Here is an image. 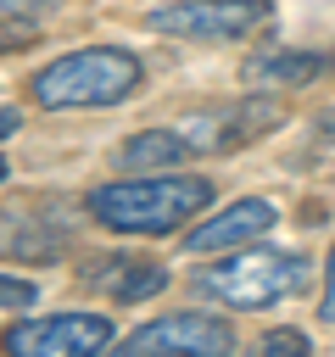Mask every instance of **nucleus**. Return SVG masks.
Segmentation results:
<instances>
[{
	"instance_id": "f257e3e1",
	"label": "nucleus",
	"mask_w": 335,
	"mask_h": 357,
	"mask_svg": "<svg viewBox=\"0 0 335 357\" xmlns=\"http://www.w3.org/2000/svg\"><path fill=\"white\" fill-rule=\"evenodd\" d=\"M212 178L201 173H156V178H117L89 190V218L117 234H173L184 218L207 212Z\"/></svg>"
},
{
	"instance_id": "f03ea898",
	"label": "nucleus",
	"mask_w": 335,
	"mask_h": 357,
	"mask_svg": "<svg viewBox=\"0 0 335 357\" xmlns=\"http://www.w3.org/2000/svg\"><path fill=\"white\" fill-rule=\"evenodd\" d=\"M140 84V56L123 50V45H89V50H73L50 67L34 73V100L50 106V112H78V106H117L128 100Z\"/></svg>"
},
{
	"instance_id": "7ed1b4c3",
	"label": "nucleus",
	"mask_w": 335,
	"mask_h": 357,
	"mask_svg": "<svg viewBox=\"0 0 335 357\" xmlns=\"http://www.w3.org/2000/svg\"><path fill=\"white\" fill-rule=\"evenodd\" d=\"M195 284H201V296L251 312V307H274V301L296 296L307 284V262L290 251H234L229 262L201 268Z\"/></svg>"
},
{
	"instance_id": "20e7f679",
	"label": "nucleus",
	"mask_w": 335,
	"mask_h": 357,
	"mask_svg": "<svg viewBox=\"0 0 335 357\" xmlns=\"http://www.w3.org/2000/svg\"><path fill=\"white\" fill-rule=\"evenodd\" d=\"M268 0H173V6H156L145 22L156 33H173V39H207V45H223V39H240L262 22Z\"/></svg>"
},
{
	"instance_id": "39448f33",
	"label": "nucleus",
	"mask_w": 335,
	"mask_h": 357,
	"mask_svg": "<svg viewBox=\"0 0 335 357\" xmlns=\"http://www.w3.org/2000/svg\"><path fill=\"white\" fill-rule=\"evenodd\" d=\"M112 346V318L100 312H56V318H28L17 329H6V351H28V357H89Z\"/></svg>"
},
{
	"instance_id": "423d86ee",
	"label": "nucleus",
	"mask_w": 335,
	"mask_h": 357,
	"mask_svg": "<svg viewBox=\"0 0 335 357\" xmlns=\"http://www.w3.org/2000/svg\"><path fill=\"white\" fill-rule=\"evenodd\" d=\"M151 351H234V329L212 312H168V318H151L140 324L128 340H123V357H151Z\"/></svg>"
},
{
	"instance_id": "0eeeda50",
	"label": "nucleus",
	"mask_w": 335,
	"mask_h": 357,
	"mask_svg": "<svg viewBox=\"0 0 335 357\" xmlns=\"http://www.w3.org/2000/svg\"><path fill=\"white\" fill-rule=\"evenodd\" d=\"M274 223H279V212L268 201H234L229 212H218V218L190 229V251H229V245H246V240L268 234Z\"/></svg>"
},
{
	"instance_id": "6e6552de",
	"label": "nucleus",
	"mask_w": 335,
	"mask_h": 357,
	"mask_svg": "<svg viewBox=\"0 0 335 357\" xmlns=\"http://www.w3.org/2000/svg\"><path fill=\"white\" fill-rule=\"evenodd\" d=\"M89 284L106 290L112 301H145V296L168 290V268L145 262V257H100V268H89Z\"/></svg>"
},
{
	"instance_id": "1a4fd4ad",
	"label": "nucleus",
	"mask_w": 335,
	"mask_h": 357,
	"mask_svg": "<svg viewBox=\"0 0 335 357\" xmlns=\"http://www.w3.org/2000/svg\"><path fill=\"white\" fill-rule=\"evenodd\" d=\"M324 67H329V56H318V50H268V56L246 61V84L251 89H302Z\"/></svg>"
},
{
	"instance_id": "9d476101",
	"label": "nucleus",
	"mask_w": 335,
	"mask_h": 357,
	"mask_svg": "<svg viewBox=\"0 0 335 357\" xmlns=\"http://www.w3.org/2000/svg\"><path fill=\"white\" fill-rule=\"evenodd\" d=\"M22 45H34V17H11V11H6V22H0V50H22Z\"/></svg>"
},
{
	"instance_id": "9b49d317",
	"label": "nucleus",
	"mask_w": 335,
	"mask_h": 357,
	"mask_svg": "<svg viewBox=\"0 0 335 357\" xmlns=\"http://www.w3.org/2000/svg\"><path fill=\"white\" fill-rule=\"evenodd\" d=\"M0 307H34V284H28V279L0 273Z\"/></svg>"
},
{
	"instance_id": "f8f14e48",
	"label": "nucleus",
	"mask_w": 335,
	"mask_h": 357,
	"mask_svg": "<svg viewBox=\"0 0 335 357\" xmlns=\"http://www.w3.org/2000/svg\"><path fill=\"white\" fill-rule=\"evenodd\" d=\"M262 351H313V346L302 329H274V335H262Z\"/></svg>"
},
{
	"instance_id": "ddd939ff",
	"label": "nucleus",
	"mask_w": 335,
	"mask_h": 357,
	"mask_svg": "<svg viewBox=\"0 0 335 357\" xmlns=\"http://www.w3.org/2000/svg\"><path fill=\"white\" fill-rule=\"evenodd\" d=\"M61 0H0V11H11V17H45V11H56Z\"/></svg>"
},
{
	"instance_id": "4468645a",
	"label": "nucleus",
	"mask_w": 335,
	"mask_h": 357,
	"mask_svg": "<svg viewBox=\"0 0 335 357\" xmlns=\"http://www.w3.org/2000/svg\"><path fill=\"white\" fill-rule=\"evenodd\" d=\"M324 324H335V245H329V273H324Z\"/></svg>"
},
{
	"instance_id": "2eb2a0df",
	"label": "nucleus",
	"mask_w": 335,
	"mask_h": 357,
	"mask_svg": "<svg viewBox=\"0 0 335 357\" xmlns=\"http://www.w3.org/2000/svg\"><path fill=\"white\" fill-rule=\"evenodd\" d=\"M17 128H22V117H17V112H11V106H0V139H11V134H17Z\"/></svg>"
},
{
	"instance_id": "dca6fc26",
	"label": "nucleus",
	"mask_w": 335,
	"mask_h": 357,
	"mask_svg": "<svg viewBox=\"0 0 335 357\" xmlns=\"http://www.w3.org/2000/svg\"><path fill=\"white\" fill-rule=\"evenodd\" d=\"M324 139L335 145V112H324Z\"/></svg>"
},
{
	"instance_id": "f3484780",
	"label": "nucleus",
	"mask_w": 335,
	"mask_h": 357,
	"mask_svg": "<svg viewBox=\"0 0 335 357\" xmlns=\"http://www.w3.org/2000/svg\"><path fill=\"white\" fill-rule=\"evenodd\" d=\"M0 178H6V162H0Z\"/></svg>"
}]
</instances>
